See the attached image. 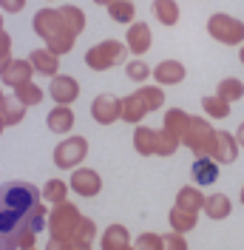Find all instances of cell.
Returning a JSON list of instances; mask_svg holds the SVG:
<instances>
[{
    "instance_id": "30",
    "label": "cell",
    "mask_w": 244,
    "mask_h": 250,
    "mask_svg": "<svg viewBox=\"0 0 244 250\" xmlns=\"http://www.w3.org/2000/svg\"><path fill=\"white\" fill-rule=\"evenodd\" d=\"M216 94H219L222 100H227V103H236V100H242L244 97V83L239 77H227V80L219 83Z\"/></svg>"
},
{
    "instance_id": "19",
    "label": "cell",
    "mask_w": 244,
    "mask_h": 250,
    "mask_svg": "<svg viewBox=\"0 0 244 250\" xmlns=\"http://www.w3.org/2000/svg\"><path fill=\"white\" fill-rule=\"evenodd\" d=\"M204 193L199 190V188H190L184 185L179 193H176V208H182V210H187V213H199V210H204Z\"/></svg>"
},
{
    "instance_id": "43",
    "label": "cell",
    "mask_w": 244,
    "mask_h": 250,
    "mask_svg": "<svg viewBox=\"0 0 244 250\" xmlns=\"http://www.w3.org/2000/svg\"><path fill=\"white\" fill-rule=\"evenodd\" d=\"M94 3H97V6H114L117 0H94Z\"/></svg>"
},
{
    "instance_id": "3",
    "label": "cell",
    "mask_w": 244,
    "mask_h": 250,
    "mask_svg": "<svg viewBox=\"0 0 244 250\" xmlns=\"http://www.w3.org/2000/svg\"><path fill=\"white\" fill-rule=\"evenodd\" d=\"M128 54H131L128 46H122L120 40H102L85 51V62L94 71H108V68L120 65L122 60H128Z\"/></svg>"
},
{
    "instance_id": "7",
    "label": "cell",
    "mask_w": 244,
    "mask_h": 250,
    "mask_svg": "<svg viewBox=\"0 0 244 250\" xmlns=\"http://www.w3.org/2000/svg\"><path fill=\"white\" fill-rule=\"evenodd\" d=\"M34 31H37V37H43V40H54V37H60L65 34V26H62V17H60V9H40L37 15H34ZM71 34V31H68Z\"/></svg>"
},
{
    "instance_id": "40",
    "label": "cell",
    "mask_w": 244,
    "mask_h": 250,
    "mask_svg": "<svg viewBox=\"0 0 244 250\" xmlns=\"http://www.w3.org/2000/svg\"><path fill=\"white\" fill-rule=\"evenodd\" d=\"M23 6H26V0H0V9H3V12H9V15L23 12Z\"/></svg>"
},
{
    "instance_id": "26",
    "label": "cell",
    "mask_w": 244,
    "mask_h": 250,
    "mask_svg": "<svg viewBox=\"0 0 244 250\" xmlns=\"http://www.w3.org/2000/svg\"><path fill=\"white\" fill-rule=\"evenodd\" d=\"M68 188L71 185H65L62 179H48L46 185L40 188V190H43V202H48L51 208H54V205H62L65 196H68Z\"/></svg>"
},
{
    "instance_id": "38",
    "label": "cell",
    "mask_w": 244,
    "mask_h": 250,
    "mask_svg": "<svg viewBox=\"0 0 244 250\" xmlns=\"http://www.w3.org/2000/svg\"><path fill=\"white\" fill-rule=\"evenodd\" d=\"M12 60H15L12 57V37H9V31H0V74H3V68H9Z\"/></svg>"
},
{
    "instance_id": "2",
    "label": "cell",
    "mask_w": 244,
    "mask_h": 250,
    "mask_svg": "<svg viewBox=\"0 0 244 250\" xmlns=\"http://www.w3.org/2000/svg\"><path fill=\"white\" fill-rule=\"evenodd\" d=\"M82 222V213L77 210V205L71 202H62V205H54L51 213H48V233L51 239H62V242H71Z\"/></svg>"
},
{
    "instance_id": "48",
    "label": "cell",
    "mask_w": 244,
    "mask_h": 250,
    "mask_svg": "<svg viewBox=\"0 0 244 250\" xmlns=\"http://www.w3.org/2000/svg\"><path fill=\"white\" fill-rule=\"evenodd\" d=\"M122 250H137V248H134V245H128V248H122Z\"/></svg>"
},
{
    "instance_id": "22",
    "label": "cell",
    "mask_w": 244,
    "mask_h": 250,
    "mask_svg": "<svg viewBox=\"0 0 244 250\" xmlns=\"http://www.w3.org/2000/svg\"><path fill=\"white\" fill-rule=\"evenodd\" d=\"M134 148L142 156H153L156 154V131L148 128V125H139L137 131H134Z\"/></svg>"
},
{
    "instance_id": "9",
    "label": "cell",
    "mask_w": 244,
    "mask_h": 250,
    "mask_svg": "<svg viewBox=\"0 0 244 250\" xmlns=\"http://www.w3.org/2000/svg\"><path fill=\"white\" fill-rule=\"evenodd\" d=\"M71 190H74L77 196H85V199H94L100 190H102V179H100V173L94 171V168H77L71 173Z\"/></svg>"
},
{
    "instance_id": "24",
    "label": "cell",
    "mask_w": 244,
    "mask_h": 250,
    "mask_svg": "<svg viewBox=\"0 0 244 250\" xmlns=\"http://www.w3.org/2000/svg\"><path fill=\"white\" fill-rule=\"evenodd\" d=\"M153 15L162 26H176L179 23V3L176 0H153Z\"/></svg>"
},
{
    "instance_id": "14",
    "label": "cell",
    "mask_w": 244,
    "mask_h": 250,
    "mask_svg": "<svg viewBox=\"0 0 244 250\" xmlns=\"http://www.w3.org/2000/svg\"><path fill=\"white\" fill-rule=\"evenodd\" d=\"M153 43V34H151V26L148 23H131V29H128V51L131 54H145Z\"/></svg>"
},
{
    "instance_id": "46",
    "label": "cell",
    "mask_w": 244,
    "mask_h": 250,
    "mask_svg": "<svg viewBox=\"0 0 244 250\" xmlns=\"http://www.w3.org/2000/svg\"><path fill=\"white\" fill-rule=\"evenodd\" d=\"M239 199H242V205H244V185H242V193H239Z\"/></svg>"
},
{
    "instance_id": "42",
    "label": "cell",
    "mask_w": 244,
    "mask_h": 250,
    "mask_svg": "<svg viewBox=\"0 0 244 250\" xmlns=\"http://www.w3.org/2000/svg\"><path fill=\"white\" fill-rule=\"evenodd\" d=\"M236 140H239V145L244 148V123L239 125V131H236Z\"/></svg>"
},
{
    "instance_id": "10",
    "label": "cell",
    "mask_w": 244,
    "mask_h": 250,
    "mask_svg": "<svg viewBox=\"0 0 244 250\" xmlns=\"http://www.w3.org/2000/svg\"><path fill=\"white\" fill-rule=\"evenodd\" d=\"M120 103L122 100L114 97V94H100V97H94V103H91V117L100 125H114L117 120H122Z\"/></svg>"
},
{
    "instance_id": "8",
    "label": "cell",
    "mask_w": 244,
    "mask_h": 250,
    "mask_svg": "<svg viewBox=\"0 0 244 250\" xmlns=\"http://www.w3.org/2000/svg\"><path fill=\"white\" fill-rule=\"evenodd\" d=\"M239 140L230 134V131H216L213 137V145H210V159L219 162V165H230V162H236L239 159Z\"/></svg>"
},
{
    "instance_id": "12",
    "label": "cell",
    "mask_w": 244,
    "mask_h": 250,
    "mask_svg": "<svg viewBox=\"0 0 244 250\" xmlns=\"http://www.w3.org/2000/svg\"><path fill=\"white\" fill-rule=\"evenodd\" d=\"M26 60H29L31 68H34L37 74H43V77H57V74H60V57H57L54 51H48V48H34Z\"/></svg>"
},
{
    "instance_id": "41",
    "label": "cell",
    "mask_w": 244,
    "mask_h": 250,
    "mask_svg": "<svg viewBox=\"0 0 244 250\" xmlns=\"http://www.w3.org/2000/svg\"><path fill=\"white\" fill-rule=\"evenodd\" d=\"M46 250H74V242H62V239H51Z\"/></svg>"
},
{
    "instance_id": "11",
    "label": "cell",
    "mask_w": 244,
    "mask_h": 250,
    "mask_svg": "<svg viewBox=\"0 0 244 250\" xmlns=\"http://www.w3.org/2000/svg\"><path fill=\"white\" fill-rule=\"evenodd\" d=\"M48 91H51V100L57 105H71L77 97H80V83L74 77H68V74H57Z\"/></svg>"
},
{
    "instance_id": "1",
    "label": "cell",
    "mask_w": 244,
    "mask_h": 250,
    "mask_svg": "<svg viewBox=\"0 0 244 250\" xmlns=\"http://www.w3.org/2000/svg\"><path fill=\"white\" fill-rule=\"evenodd\" d=\"M48 228V210L43 190L12 179L0 185V250H20V239L26 233H40Z\"/></svg>"
},
{
    "instance_id": "6",
    "label": "cell",
    "mask_w": 244,
    "mask_h": 250,
    "mask_svg": "<svg viewBox=\"0 0 244 250\" xmlns=\"http://www.w3.org/2000/svg\"><path fill=\"white\" fill-rule=\"evenodd\" d=\"M85 156H88V140L85 137H68L54 148V165L62 171H77Z\"/></svg>"
},
{
    "instance_id": "31",
    "label": "cell",
    "mask_w": 244,
    "mask_h": 250,
    "mask_svg": "<svg viewBox=\"0 0 244 250\" xmlns=\"http://www.w3.org/2000/svg\"><path fill=\"white\" fill-rule=\"evenodd\" d=\"M94 239H97V225H94V219L82 216V222H80V228H77L71 242H74V248H91Z\"/></svg>"
},
{
    "instance_id": "50",
    "label": "cell",
    "mask_w": 244,
    "mask_h": 250,
    "mask_svg": "<svg viewBox=\"0 0 244 250\" xmlns=\"http://www.w3.org/2000/svg\"><path fill=\"white\" fill-rule=\"evenodd\" d=\"M74 250H91V248H74Z\"/></svg>"
},
{
    "instance_id": "13",
    "label": "cell",
    "mask_w": 244,
    "mask_h": 250,
    "mask_svg": "<svg viewBox=\"0 0 244 250\" xmlns=\"http://www.w3.org/2000/svg\"><path fill=\"white\" fill-rule=\"evenodd\" d=\"M120 114H122V120H125V123L139 125L142 120H145V114H151V111H148V105H145V100L134 91V94H128V97H122Z\"/></svg>"
},
{
    "instance_id": "28",
    "label": "cell",
    "mask_w": 244,
    "mask_h": 250,
    "mask_svg": "<svg viewBox=\"0 0 244 250\" xmlns=\"http://www.w3.org/2000/svg\"><path fill=\"white\" fill-rule=\"evenodd\" d=\"M0 114H3L6 125H17V123H23V117H26V105H23L15 94H12V97H6V100H3Z\"/></svg>"
},
{
    "instance_id": "5",
    "label": "cell",
    "mask_w": 244,
    "mask_h": 250,
    "mask_svg": "<svg viewBox=\"0 0 244 250\" xmlns=\"http://www.w3.org/2000/svg\"><path fill=\"white\" fill-rule=\"evenodd\" d=\"M213 137L216 131L210 128V123L204 120V117H193L190 114V123H187V131L182 134V145L184 148H190L196 159L210 154V145H213Z\"/></svg>"
},
{
    "instance_id": "47",
    "label": "cell",
    "mask_w": 244,
    "mask_h": 250,
    "mask_svg": "<svg viewBox=\"0 0 244 250\" xmlns=\"http://www.w3.org/2000/svg\"><path fill=\"white\" fill-rule=\"evenodd\" d=\"M0 31H6V29H3V15H0Z\"/></svg>"
},
{
    "instance_id": "25",
    "label": "cell",
    "mask_w": 244,
    "mask_h": 250,
    "mask_svg": "<svg viewBox=\"0 0 244 250\" xmlns=\"http://www.w3.org/2000/svg\"><path fill=\"white\" fill-rule=\"evenodd\" d=\"M179 145H182V140L170 128L162 125V131H156V156H173L179 151Z\"/></svg>"
},
{
    "instance_id": "44",
    "label": "cell",
    "mask_w": 244,
    "mask_h": 250,
    "mask_svg": "<svg viewBox=\"0 0 244 250\" xmlns=\"http://www.w3.org/2000/svg\"><path fill=\"white\" fill-rule=\"evenodd\" d=\"M6 131V120H3V114H0V134Z\"/></svg>"
},
{
    "instance_id": "15",
    "label": "cell",
    "mask_w": 244,
    "mask_h": 250,
    "mask_svg": "<svg viewBox=\"0 0 244 250\" xmlns=\"http://www.w3.org/2000/svg\"><path fill=\"white\" fill-rule=\"evenodd\" d=\"M31 74H34V68H31L29 60H12L9 62V68H3V74H0V83H6V85H23V83H31Z\"/></svg>"
},
{
    "instance_id": "20",
    "label": "cell",
    "mask_w": 244,
    "mask_h": 250,
    "mask_svg": "<svg viewBox=\"0 0 244 250\" xmlns=\"http://www.w3.org/2000/svg\"><path fill=\"white\" fill-rule=\"evenodd\" d=\"M230 210H233V205H230V196L227 193H213V196H207L204 199V213L207 219H227Z\"/></svg>"
},
{
    "instance_id": "23",
    "label": "cell",
    "mask_w": 244,
    "mask_h": 250,
    "mask_svg": "<svg viewBox=\"0 0 244 250\" xmlns=\"http://www.w3.org/2000/svg\"><path fill=\"white\" fill-rule=\"evenodd\" d=\"M60 17H62V26L71 31V34H82L85 29V12L80 6H60Z\"/></svg>"
},
{
    "instance_id": "36",
    "label": "cell",
    "mask_w": 244,
    "mask_h": 250,
    "mask_svg": "<svg viewBox=\"0 0 244 250\" xmlns=\"http://www.w3.org/2000/svg\"><path fill=\"white\" fill-rule=\"evenodd\" d=\"M125 74H128L131 83H145L153 71L148 68V62H145V60H128V62H125Z\"/></svg>"
},
{
    "instance_id": "49",
    "label": "cell",
    "mask_w": 244,
    "mask_h": 250,
    "mask_svg": "<svg viewBox=\"0 0 244 250\" xmlns=\"http://www.w3.org/2000/svg\"><path fill=\"white\" fill-rule=\"evenodd\" d=\"M3 100H6V97H3V91H0V105H3Z\"/></svg>"
},
{
    "instance_id": "29",
    "label": "cell",
    "mask_w": 244,
    "mask_h": 250,
    "mask_svg": "<svg viewBox=\"0 0 244 250\" xmlns=\"http://www.w3.org/2000/svg\"><path fill=\"white\" fill-rule=\"evenodd\" d=\"M202 108H204L207 117H213V120H224L230 114V103L222 100L219 94H207V97H202Z\"/></svg>"
},
{
    "instance_id": "21",
    "label": "cell",
    "mask_w": 244,
    "mask_h": 250,
    "mask_svg": "<svg viewBox=\"0 0 244 250\" xmlns=\"http://www.w3.org/2000/svg\"><path fill=\"white\" fill-rule=\"evenodd\" d=\"M193 176H196L199 185H213L219 179V162H213L210 156H202L193 162Z\"/></svg>"
},
{
    "instance_id": "34",
    "label": "cell",
    "mask_w": 244,
    "mask_h": 250,
    "mask_svg": "<svg viewBox=\"0 0 244 250\" xmlns=\"http://www.w3.org/2000/svg\"><path fill=\"white\" fill-rule=\"evenodd\" d=\"M187 123H190V114H184L182 108H170L165 114V128H170L179 140H182V134L187 131Z\"/></svg>"
},
{
    "instance_id": "17",
    "label": "cell",
    "mask_w": 244,
    "mask_h": 250,
    "mask_svg": "<svg viewBox=\"0 0 244 250\" xmlns=\"http://www.w3.org/2000/svg\"><path fill=\"white\" fill-rule=\"evenodd\" d=\"M46 125H48V131H54V134H68L74 128V111H71V105H54L48 111Z\"/></svg>"
},
{
    "instance_id": "18",
    "label": "cell",
    "mask_w": 244,
    "mask_h": 250,
    "mask_svg": "<svg viewBox=\"0 0 244 250\" xmlns=\"http://www.w3.org/2000/svg\"><path fill=\"white\" fill-rule=\"evenodd\" d=\"M131 245V233L125 225H108L100 236V248L102 250H122Z\"/></svg>"
},
{
    "instance_id": "33",
    "label": "cell",
    "mask_w": 244,
    "mask_h": 250,
    "mask_svg": "<svg viewBox=\"0 0 244 250\" xmlns=\"http://www.w3.org/2000/svg\"><path fill=\"white\" fill-rule=\"evenodd\" d=\"M15 97L29 108V105H40V100H43V88L37 85V83H23V85H17L15 88Z\"/></svg>"
},
{
    "instance_id": "16",
    "label": "cell",
    "mask_w": 244,
    "mask_h": 250,
    "mask_svg": "<svg viewBox=\"0 0 244 250\" xmlns=\"http://www.w3.org/2000/svg\"><path fill=\"white\" fill-rule=\"evenodd\" d=\"M153 80L159 85H179L184 80V65L179 60H162L153 68Z\"/></svg>"
},
{
    "instance_id": "27",
    "label": "cell",
    "mask_w": 244,
    "mask_h": 250,
    "mask_svg": "<svg viewBox=\"0 0 244 250\" xmlns=\"http://www.w3.org/2000/svg\"><path fill=\"white\" fill-rule=\"evenodd\" d=\"M170 228H173V233H187V230H193L196 228V213H187V210H182V208H176L173 205V210H170Z\"/></svg>"
},
{
    "instance_id": "45",
    "label": "cell",
    "mask_w": 244,
    "mask_h": 250,
    "mask_svg": "<svg viewBox=\"0 0 244 250\" xmlns=\"http://www.w3.org/2000/svg\"><path fill=\"white\" fill-rule=\"evenodd\" d=\"M239 60H242V62H244V46H242V51H239Z\"/></svg>"
},
{
    "instance_id": "32",
    "label": "cell",
    "mask_w": 244,
    "mask_h": 250,
    "mask_svg": "<svg viewBox=\"0 0 244 250\" xmlns=\"http://www.w3.org/2000/svg\"><path fill=\"white\" fill-rule=\"evenodd\" d=\"M137 94L145 100L148 111H159L165 105V91H162V85H139Z\"/></svg>"
},
{
    "instance_id": "37",
    "label": "cell",
    "mask_w": 244,
    "mask_h": 250,
    "mask_svg": "<svg viewBox=\"0 0 244 250\" xmlns=\"http://www.w3.org/2000/svg\"><path fill=\"white\" fill-rule=\"evenodd\" d=\"M137 250H165V242H162V236L159 233H142L137 239Z\"/></svg>"
},
{
    "instance_id": "4",
    "label": "cell",
    "mask_w": 244,
    "mask_h": 250,
    "mask_svg": "<svg viewBox=\"0 0 244 250\" xmlns=\"http://www.w3.org/2000/svg\"><path fill=\"white\" fill-rule=\"evenodd\" d=\"M207 34L219 40L222 46H242L244 43V23L239 17L224 15V12H216L207 20Z\"/></svg>"
},
{
    "instance_id": "35",
    "label": "cell",
    "mask_w": 244,
    "mask_h": 250,
    "mask_svg": "<svg viewBox=\"0 0 244 250\" xmlns=\"http://www.w3.org/2000/svg\"><path fill=\"white\" fill-rule=\"evenodd\" d=\"M134 12H137V6L131 0H117L114 6H108V15H111L114 23H131L134 20Z\"/></svg>"
},
{
    "instance_id": "39",
    "label": "cell",
    "mask_w": 244,
    "mask_h": 250,
    "mask_svg": "<svg viewBox=\"0 0 244 250\" xmlns=\"http://www.w3.org/2000/svg\"><path fill=\"white\" fill-rule=\"evenodd\" d=\"M162 242H165V250H187V242L182 233H165Z\"/></svg>"
}]
</instances>
